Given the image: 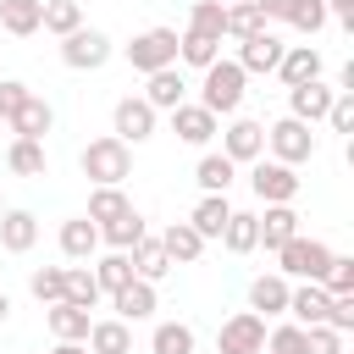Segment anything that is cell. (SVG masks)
<instances>
[{
  "label": "cell",
  "mask_w": 354,
  "mask_h": 354,
  "mask_svg": "<svg viewBox=\"0 0 354 354\" xmlns=\"http://www.w3.org/2000/svg\"><path fill=\"white\" fill-rule=\"evenodd\" d=\"M277 271L282 277H299V282H321L326 277V266H332V249L321 243V238H304V232H293L282 249H277Z\"/></svg>",
  "instance_id": "4"
},
{
  "label": "cell",
  "mask_w": 354,
  "mask_h": 354,
  "mask_svg": "<svg viewBox=\"0 0 354 354\" xmlns=\"http://www.w3.org/2000/svg\"><path fill=\"white\" fill-rule=\"evenodd\" d=\"M243 77H249V72H243L238 61H221V55H216V61L205 66V83H199V105H205L210 116H232V111L243 105Z\"/></svg>",
  "instance_id": "2"
},
{
  "label": "cell",
  "mask_w": 354,
  "mask_h": 354,
  "mask_svg": "<svg viewBox=\"0 0 354 354\" xmlns=\"http://www.w3.org/2000/svg\"><path fill=\"white\" fill-rule=\"evenodd\" d=\"M293 232H299V210H293V205H266V216H260V243L277 254Z\"/></svg>",
  "instance_id": "25"
},
{
  "label": "cell",
  "mask_w": 354,
  "mask_h": 354,
  "mask_svg": "<svg viewBox=\"0 0 354 354\" xmlns=\"http://www.w3.org/2000/svg\"><path fill=\"white\" fill-rule=\"evenodd\" d=\"M0 216H6V199H0Z\"/></svg>",
  "instance_id": "51"
},
{
  "label": "cell",
  "mask_w": 354,
  "mask_h": 354,
  "mask_svg": "<svg viewBox=\"0 0 354 354\" xmlns=\"http://www.w3.org/2000/svg\"><path fill=\"white\" fill-rule=\"evenodd\" d=\"M260 354H266V348H260Z\"/></svg>",
  "instance_id": "53"
},
{
  "label": "cell",
  "mask_w": 354,
  "mask_h": 354,
  "mask_svg": "<svg viewBox=\"0 0 354 354\" xmlns=\"http://www.w3.org/2000/svg\"><path fill=\"white\" fill-rule=\"evenodd\" d=\"M50 354H88V343H55Z\"/></svg>",
  "instance_id": "49"
},
{
  "label": "cell",
  "mask_w": 354,
  "mask_h": 354,
  "mask_svg": "<svg viewBox=\"0 0 354 354\" xmlns=\"http://www.w3.org/2000/svg\"><path fill=\"white\" fill-rule=\"evenodd\" d=\"M83 343H88V354H133V326L127 321H94Z\"/></svg>",
  "instance_id": "28"
},
{
  "label": "cell",
  "mask_w": 354,
  "mask_h": 354,
  "mask_svg": "<svg viewBox=\"0 0 354 354\" xmlns=\"http://www.w3.org/2000/svg\"><path fill=\"white\" fill-rule=\"evenodd\" d=\"M266 354H304V326L282 321L277 332H266Z\"/></svg>",
  "instance_id": "42"
},
{
  "label": "cell",
  "mask_w": 354,
  "mask_h": 354,
  "mask_svg": "<svg viewBox=\"0 0 354 354\" xmlns=\"http://www.w3.org/2000/svg\"><path fill=\"white\" fill-rule=\"evenodd\" d=\"M321 326H332V332H354V293H332Z\"/></svg>",
  "instance_id": "44"
},
{
  "label": "cell",
  "mask_w": 354,
  "mask_h": 354,
  "mask_svg": "<svg viewBox=\"0 0 354 354\" xmlns=\"http://www.w3.org/2000/svg\"><path fill=\"white\" fill-rule=\"evenodd\" d=\"M28 94H33L28 83H17V77H6V83H0V111H11V105H22Z\"/></svg>",
  "instance_id": "47"
},
{
  "label": "cell",
  "mask_w": 354,
  "mask_h": 354,
  "mask_svg": "<svg viewBox=\"0 0 354 354\" xmlns=\"http://www.w3.org/2000/svg\"><path fill=\"white\" fill-rule=\"evenodd\" d=\"M183 94H188V83H183V72H177V66H160V72H149V77H144V100H149L155 111H177V105H183Z\"/></svg>",
  "instance_id": "21"
},
{
  "label": "cell",
  "mask_w": 354,
  "mask_h": 354,
  "mask_svg": "<svg viewBox=\"0 0 354 354\" xmlns=\"http://www.w3.org/2000/svg\"><path fill=\"white\" fill-rule=\"evenodd\" d=\"M160 249L171 254V266H194V260L205 254V238H199L188 221H171V227L160 232Z\"/></svg>",
  "instance_id": "27"
},
{
  "label": "cell",
  "mask_w": 354,
  "mask_h": 354,
  "mask_svg": "<svg viewBox=\"0 0 354 354\" xmlns=\"http://www.w3.org/2000/svg\"><path fill=\"white\" fill-rule=\"evenodd\" d=\"M188 33L227 39V0H194V11H188Z\"/></svg>",
  "instance_id": "31"
},
{
  "label": "cell",
  "mask_w": 354,
  "mask_h": 354,
  "mask_svg": "<svg viewBox=\"0 0 354 354\" xmlns=\"http://www.w3.org/2000/svg\"><path fill=\"white\" fill-rule=\"evenodd\" d=\"M321 288H326V293H354V260H348V254H332Z\"/></svg>",
  "instance_id": "43"
},
{
  "label": "cell",
  "mask_w": 354,
  "mask_h": 354,
  "mask_svg": "<svg viewBox=\"0 0 354 354\" xmlns=\"http://www.w3.org/2000/svg\"><path fill=\"white\" fill-rule=\"evenodd\" d=\"M127 260H133V277H144V282H160V277L171 271V254H166V249H160V238H149V232L127 249Z\"/></svg>",
  "instance_id": "22"
},
{
  "label": "cell",
  "mask_w": 354,
  "mask_h": 354,
  "mask_svg": "<svg viewBox=\"0 0 354 354\" xmlns=\"http://www.w3.org/2000/svg\"><path fill=\"white\" fill-rule=\"evenodd\" d=\"M332 83H321V77H310V83H293L288 88V116H299V122H326V111H332Z\"/></svg>",
  "instance_id": "11"
},
{
  "label": "cell",
  "mask_w": 354,
  "mask_h": 354,
  "mask_svg": "<svg viewBox=\"0 0 354 354\" xmlns=\"http://www.w3.org/2000/svg\"><path fill=\"white\" fill-rule=\"evenodd\" d=\"M77 166H83V177L94 188H122V177H133V144H122L116 133L88 138L83 155H77Z\"/></svg>",
  "instance_id": "1"
},
{
  "label": "cell",
  "mask_w": 354,
  "mask_h": 354,
  "mask_svg": "<svg viewBox=\"0 0 354 354\" xmlns=\"http://www.w3.org/2000/svg\"><path fill=\"white\" fill-rule=\"evenodd\" d=\"M326 127H332V133H354V94H332Z\"/></svg>",
  "instance_id": "46"
},
{
  "label": "cell",
  "mask_w": 354,
  "mask_h": 354,
  "mask_svg": "<svg viewBox=\"0 0 354 354\" xmlns=\"http://www.w3.org/2000/svg\"><path fill=\"white\" fill-rule=\"evenodd\" d=\"M221 243H227L232 254H249V249H260V216H249V210H232V216H227V227H221Z\"/></svg>",
  "instance_id": "30"
},
{
  "label": "cell",
  "mask_w": 354,
  "mask_h": 354,
  "mask_svg": "<svg viewBox=\"0 0 354 354\" xmlns=\"http://www.w3.org/2000/svg\"><path fill=\"white\" fill-rule=\"evenodd\" d=\"M277 77L293 88V83H310V77H321V50L315 44H288L282 50V61H277Z\"/></svg>",
  "instance_id": "20"
},
{
  "label": "cell",
  "mask_w": 354,
  "mask_h": 354,
  "mask_svg": "<svg viewBox=\"0 0 354 354\" xmlns=\"http://www.w3.org/2000/svg\"><path fill=\"white\" fill-rule=\"evenodd\" d=\"M266 28V17L254 11V0H227V39H249V33H260Z\"/></svg>",
  "instance_id": "39"
},
{
  "label": "cell",
  "mask_w": 354,
  "mask_h": 354,
  "mask_svg": "<svg viewBox=\"0 0 354 354\" xmlns=\"http://www.w3.org/2000/svg\"><path fill=\"white\" fill-rule=\"evenodd\" d=\"M111 310H116V321H149L155 315V282H144V277H133L127 288H116L111 293Z\"/></svg>",
  "instance_id": "15"
},
{
  "label": "cell",
  "mask_w": 354,
  "mask_h": 354,
  "mask_svg": "<svg viewBox=\"0 0 354 354\" xmlns=\"http://www.w3.org/2000/svg\"><path fill=\"white\" fill-rule=\"evenodd\" d=\"M326 17H337V22L354 33V0H326Z\"/></svg>",
  "instance_id": "48"
},
{
  "label": "cell",
  "mask_w": 354,
  "mask_h": 354,
  "mask_svg": "<svg viewBox=\"0 0 354 354\" xmlns=\"http://www.w3.org/2000/svg\"><path fill=\"white\" fill-rule=\"evenodd\" d=\"M216 55H221V39H205V33H188V28L177 33V61H188V66L205 72Z\"/></svg>",
  "instance_id": "36"
},
{
  "label": "cell",
  "mask_w": 354,
  "mask_h": 354,
  "mask_svg": "<svg viewBox=\"0 0 354 354\" xmlns=\"http://www.w3.org/2000/svg\"><path fill=\"white\" fill-rule=\"evenodd\" d=\"M44 321H50V332H55V343H83L88 337V310L83 304H72V299H61V304H50L44 310Z\"/></svg>",
  "instance_id": "19"
},
{
  "label": "cell",
  "mask_w": 354,
  "mask_h": 354,
  "mask_svg": "<svg viewBox=\"0 0 354 354\" xmlns=\"http://www.w3.org/2000/svg\"><path fill=\"white\" fill-rule=\"evenodd\" d=\"M266 149H271V160H282V166H304V160L315 155V133H310V122L282 116V122L266 127Z\"/></svg>",
  "instance_id": "5"
},
{
  "label": "cell",
  "mask_w": 354,
  "mask_h": 354,
  "mask_svg": "<svg viewBox=\"0 0 354 354\" xmlns=\"http://www.w3.org/2000/svg\"><path fill=\"white\" fill-rule=\"evenodd\" d=\"M94 249H100V227H94L88 216L61 221V254H66V260H88Z\"/></svg>",
  "instance_id": "26"
},
{
  "label": "cell",
  "mask_w": 354,
  "mask_h": 354,
  "mask_svg": "<svg viewBox=\"0 0 354 354\" xmlns=\"http://www.w3.org/2000/svg\"><path fill=\"white\" fill-rule=\"evenodd\" d=\"M138 238H144V216L138 210H127V216H116V221L100 227V243H111V249H133Z\"/></svg>",
  "instance_id": "40"
},
{
  "label": "cell",
  "mask_w": 354,
  "mask_h": 354,
  "mask_svg": "<svg viewBox=\"0 0 354 354\" xmlns=\"http://www.w3.org/2000/svg\"><path fill=\"white\" fill-rule=\"evenodd\" d=\"M288 277L282 271H266V277H254L249 282V310L254 315H288Z\"/></svg>",
  "instance_id": "16"
},
{
  "label": "cell",
  "mask_w": 354,
  "mask_h": 354,
  "mask_svg": "<svg viewBox=\"0 0 354 354\" xmlns=\"http://www.w3.org/2000/svg\"><path fill=\"white\" fill-rule=\"evenodd\" d=\"M171 133H177L183 144H194V149H205V144H210V138H216L221 127H216V116H210L205 105H188V100H183V105L171 111Z\"/></svg>",
  "instance_id": "14"
},
{
  "label": "cell",
  "mask_w": 354,
  "mask_h": 354,
  "mask_svg": "<svg viewBox=\"0 0 354 354\" xmlns=\"http://www.w3.org/2000/svg\"><path fill=\"white\" fill-rule=\"evenodd\" d=\"M155 105L144 100V94H127V100H116V111H111V127H116V138L122 144H144L149 133H155Z\"/></svg>",
  "instance_id": "9"
},
{
  "label": "cell",
  "mask_w": 354,
  "mask_h": 354,
  "mask_svg": "<svg viewBox=\"0 0 354 354\" xmlns=\"http://www.w3.org/2000/svg\"><path fill=\"white\" fill-rule=\"evenodd\" d=\"M122 55L144 77L160 66H177V28H144V33H133V44H122Z\"/></svg>",
  "instance_id": "3"
},
{
  "label": "cell",
  "mask_w": 354,
  "mask_h": 354,
  "mask_svg": "<svg viewBox=\"0 0 354 354\" xmlns=\"http://www.w3.org/2000/svg\"><path fill=\"white\" fill-rule=\"evenodd\" d=\"M304 354H343V332H332V326H304Z\"/></svg>",
  "instance_id": "45"
},
{
  "label": "cell",
  "mask_w": 354,
  "mask_h": 354,
  "mask_svg": "<svg viewBox=\"0 0 354 354\" xmlns=\"http://www.w3.org/2000/svg\"><path fill=\"white\" fill-rule=\"evenodd\" d=\"M6 315H11V299H6V288H0V326H6Z\"/></svg>",
  "instance_id": "50"
},
{
  "label": "cell",
  "mask_w": 354,
  "mask_h": 354,
  "mask_svg": "<svg viewBox=\"0 0 354 354\" xmlns=\"http://www.w3.org/2000/svg\"><path fill=\"white\" fill-rule=\"evenodd\" d=\"M66 299H72V304H83V310H94V304H100V282H94V271L66 266Z\"/></svg>",
  "instance_id": "41"
},
{
  "label": "cell",
  "mask_w": 354,
  "mask_h": 354,
  "mask_svg": "<svg viewBox=\"0 0 354 354\" xmlns=\"http://www.w3.org/2000/svg\"><path fill=\"white\" fill-rule=\"evenodd\" d=\"M0 127H6V111H0Z\"/></svg>",
  "instance_id": "52"
},
{
  "label": "cell",
  "mask_w": 354,
  "mask_h": 354,
  "mask_svg": "<svg viewBox=\"0 0 354 354\" xmlns=\"http://www.w3.org/2000/svg\"><path fill=\"white\" fill-rule=\"evenodd\" d=\"M254 171H249V188L266 199V205H293V194H299V171L293 166H282V160H249Z\"/></svg>",
  "instance_id": "7"
},
{
  "label": "cell",
  "mask_w": 354,
  "mask_h": 354,
  "mask_svg": "<svg viewBox=\"0 0 354 354\" xmlns=\"http://www.w3.org/2000/svg\"><path fill=\"white\" fill-rule=\"evenodd\" d=\"M232 177H238V166H232L227 155H199V166H194V183H199L205 194H227Z\"/></svg>",
  "instance_id": "32"
},
{
  "label": "cell",
  "mask_w": 354,
  "mask_h": 354,
  "mask_svg": "<svg viewBox=\"0 0 354 354\" xmlns=\"http://www.w3.org/2000/svg\"><path fill=\"white\" fill-rule=\"evenodd\" d=\"M6 166H11L17 177H44V171H50L44 138H11V149H6Z\"/></svg>",
  "instance_id": "23"
},
{
  "label": "cell",
  "mask_w": 354,
  "mask_h": 354,
  "mask_svg": "<svg viewBox=\"0 0 354 354\" xmlns=\"http://www.w3.org/2000/svg\"><path fill=\"white\" fill-rule=\"evenodd\" d=\"M39 17H44V0H0V28L17 39L39 33Z\"/></svg>",
  "instance_id": "29"
},
{
  "label": "cell",
  "mask_w": 354,
  "mask_h": 354,
  "mask_svg": "<svg viewBox=\"0 0 354 354\" xmlns=\"http://www.w3.org/2000/svg\"><path fill=\"white\" fill-rule=\"evenodd\" d=\"M221 155H227L232 166H249V160H260V155H266V127H260L254 116H238V122L221 133Z\"/></svg>",
  "instance_id": "10"
},
{
  "label": "cell",
  "mask_w": 354,
  "mask_h": 354,
  "mask_svg": "<svg viewBox=\"0 0 354 354\" xmlns=\"http://www.w3.org/2000/svg\"><path fill=\"white\" fill-rule=\"evenodd\" d=\"M6 127H11L17 138H44V133L55 127V111H50V100L28 94L22 105H11V111H6Z\"/></svg>",
  "instance_id": "12"
},
{
  "label": "cell",
  "mask_w": 354,
  "mask_h": 354,
  "mask_svg": "<svg viewBox=\"0 0 354 354\" xmlns=\"http://www.w3.org/2000/svg\"><path fill=\"white\" fill-rule=\"evenodd\" d=\"M149 354H194V326L188 321H160L149 332Z\"/></svg>",
  "instance_id": "34"
},
{
  "label": "cell",
  "mask_w": 354,
  "mask_h": 354,
  "mask_svg": "<svg viewBox=\"0 0 354 354\" xmlns=\"http://www.w3.org/2000/svg\"><path fill=\"white\" fill-rule=\"evenodd\" d=\"M282 50H288V44H282L271 28H260V33H249V39L238 44V66H243V72H277Z\"/></svg>",
  "instance_id": "13"
},
{
  "label": "cell",
  "mask_w": 354,
  "mask_h": 354,
  "mask_svg": "<svg viewBox=\"0 0 354 354\" xmlns=\"http://www.w3.org/2000/svg\"><path fill=\"white\" fill-rule=\"evenodd\" d=\"M33 243H39V216L6 205V216H0V249H6V254H28Z\"/></svg>",
  "instance_id": "17"
},
{
  "label": "cell",
  "mask_w": 354,
  "mask_h": 354,
  "mask_svg": "<svg viewBox=\"0 0 354 354\" xmlns=\"http://www.w3.org/2000/svg\"><path fill=\"white\" fill-rule=\"evenodd\" d=\"M260 348H266V315L238 310L232 321H221V332H216V354H260Z\"/></svg>",
  "instance_id": "8"
},
{
  "label": "cell",
  "mask_w": 354,
  "mask_h": 354,
  "mask_svg": "<svg viewBox=\"0 0 354 354\" xmlns=\"http://www.w3.org/2000/svg\"><path fill=\"white\" fill-rule=\"evenodd\" d=\"M326 304H332V293H326L321 282H299V288L288 293V315H293L299 326H321V321H326Z\"/></svg>",
  "instance_id": "18"
},
{
  "label": "cell",
  "mask_w": 354,
  "mask_h": 354,
  "mask_svg": "<svg viewBox=\"0 0 354 354\" xmlns=\"http://www.w3.org/2000/svg\"><path fill=\"white\" fill-rule=\"evenodd\" d=\"M133 210V199L122 194V188H94L88 194V221L94 227H105V221H116V216H127Z\"/></svg>",
  "instance_id": "37"
},
{
  "label": "cell",
  "mask_w": 354,
  "mask_h": 354,
  "mask_svg": "<svg viewBox=\"0 0 354 354\" xmlns=\"http://www.w3.org/2000/svg\"><path fill=\"white\" fill-rule=\"evenodd\" d=\"M227 216H232V205H227V194H205L199 205H194V216H188V227L210 243V238H221V227H227Z\"/></svg>",
  "instance_id": "24"
},
{
  "label": "cell",
  "mask_w": 354,
  "mask_h": 354,
  "mask_svg": "<svg viewBox=\"0 0 354 354\" xmlns=\"http://www.w3.org/2000/svg\"><path fill=\"white\" fill-rule=\"evenodd\" d=\"M61 61H66L72 72H100V66L111 61V39H105L100 28H72V33L61 39Z\"/></svg>",
  "instance_id": "6"
},
{
  "label": "cell",
  "mask_w": 354,
  "mask_h": 354,
  "mask_svg": "<svg viewBox=\"0 0 354 354\" xmlns=\"http://www.w3.org/2000/svg\"><path fill=\"white\" fill-rule=\"evenodd\" d=\"M28 293H33L39 304H61V299H66V266H39V271L28 277Z\"/></svg>",
  "instance_id": "38"
},
{
  "label": "cell",
  "mask_w": 354,
  "mask_h": 354,
  "mask_svg": "<svg viewBox=\"0 0 354 354\" xmlns=\"http://www.w3.org/2000/svg\"><path fill=\"white\" fill-rule=\"evenodd\" d=\"M39 28H44V33H55V39H66L72 28H83V6H77V0H44Z\"/></svg>",
  "instance_id": "35"
},
{
  "label": "cell",
  "mask_w": 354,
  "mask_h": 354,
  "mask_svg": "<svg viewBox=\"0 0 354 354\" xmlns=\"http://www.w3.org/2000/svg\"><path fill=\"white\" fill-rule=\"evenodd\" d=\"M88 271H94L100 293H116V288H127V282H133V260H127V249H111V254H105V260H94Z\"/></svg>",
  "instance_id": "33"
}]
</instances>
